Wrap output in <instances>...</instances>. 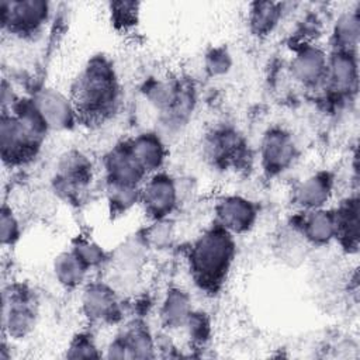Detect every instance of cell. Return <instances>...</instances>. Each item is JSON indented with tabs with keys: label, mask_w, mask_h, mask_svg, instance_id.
Returning <instances> with one entry per match:
<instances>
[{
	"label": "cell",
	"mask_w": 360,
	"mask_h": 360,
	"mask_svg": "<svg viewBox=\"0 0 360 360\" xmlns=\"http://www.w3.org/2000/svg\"><path fill=\"white\" fill-rule=\"evenodd\" d=\"M34 103L48 127L65 128L70 124L73 108L69 100L60 93L55 90H44Z\"/></svg>",
	"instance_id": "10"
},
{
	"label": "cell",
	"mask_w": 360,
	"mask_h": 360,
	"mask_svg": "<svg viewBox=\"0 0 360 360\" xmlns=\"http://www.w3.org/2000/svg\"><path fill=\"white\" fill-rule=\"evenodd\" d=\"M79 257L80 260L86 264V266H91V264H97L103 260V250L100 249L98 245L93 243V242H89V240H84V242H80L75 250H73Z\"/></svg>",
	"instance_id": "24"
},
{
	"label": "cell",
	"mask_w": 360,
	"mask_h": 360,
	"mask_svg": "<svg viewBox=\"0 0 360 360\" xmlns=\"http://www.w3.org/2000/svg\"><path fill=\"white\" fill-rule=\"evenodd\" d=\"M72 350H76V353L72 354V357H90V356H96L93 353L94 347L91 345L90 340L84 339V338H80L77 339L73 346H72Z\"/></svg>",
	"instance_id": "27"
},
{
	"label": "cell",
	"mask_w": 360,
	"mask_h": 360,
	"mask_svg": "<svg viewBox=\"0 0 360 360\" xmlns=\"http://www.w3.org/2000/svg\"><path fill=\"white\" fill-rule=\"evenodd\" d=\"M302 233L312 243H328L332 238L336 236L335 214H330L321 208L312 210L308 217L304 218Z\"/></svg>",
	"instance_id": "13"
},
{
	"label": "cell",
	"mask_w": 360,
	"mask_h": 360,
	"mask_svg": "<svg viewBox=\"0 0 360 360\" xmlns=\"http://www.w3.org/2000/svg\"><path fill=\"white\" fill-rule=\"evenodd\" d=\"M172 235L173 232H172L170 224H167L163 219H158V222L149 229L148 239L155 246H165L170 242Z\"/></svg>",
	"instance_id": "25"
},
{
	"label": "cell",
	"mask_w": 360,
	"mask_h": 360,
	"mask_svg": "<svg viewBox=\"0 0 360 360\" xmlns=\"http://www.w3.org/2000/svg\"><path fill=\"white\" fill-rule=\"evenodd\" d=\"M0 135L3 159L8 160L10 163H17L22 162L34 153L42 132L17 115H3Z\"/></svg>",
	"instance_id": "3"
},
{
	"label": "cell",
	"mask_w": 360,
	"mask_h": 360,
	"mask_svg": "<svg viewBox=\"0 0 360 360\" xmlns=\"http://www.w3.org/2000/svg\"><path fill=\"white\" fill-rule=\"evenodd\" d=\"M359 18L354 13H346L339 17L335 25V38L342 46V51H350L352 46H356L359 39Z\"/></svg>",
	"instance_id": "20"
},
{
	"label": "cell",
	"mask_w": 360,
	"mask_h": 360,
	"mask_svg": "<svg viewBox=\"0 0 360 360\" xmlns=\"http://www.w3.org/2000/svg\"><path fill=\"white\" fill-rule=\"evenodd\" d=\"M107 172L111 184L135 187L145 174L143 167L129 148H115L107 158Z\"/></svg>",
	"instance_id": "6"
},
{
	"label": "cell",
	"mask_w": 360,
	"mask_h": 360,
	"mask_svg": "<svg viewBox=\"0 0 360 360\" xmlns=\"http://www.w3.org/2000/svg\"><path fill=\"white\" fill-rule=\"evenodd\" d=\"M233 256V242L224 229L207 231L191 249V270L201 285L215 287L225 277Z\"/></svg>",
	"instance_id": "2"
},
{
	"label": "cell",
	"mask_w": 360,
	"mask_h": 360,
	"mask_svg": "<svg viewBox=\"0 0 360 360\" xmlns=\"http://www.w3.org/2000/svg\"><path fill=\"white\" fill-rule=\"evenodd\" d=\"M125 350L131 352V356L146 357L152 350V340L149 333L143 328H134L128 332L124 340H121Z\"/></svg>",
	"instance_id": "22"
},
{
	"label": "cell",
	"mask_w": 360,
	"mask_h": 360,
	"mask_svg": "<svg viewBox=\"0 0 360 360\" xmlns=\"http://www.w3.org/2000/svg\"><path fill=\"white\" fill-rule=\"evenodd\" d=\"M326 77L335 90H350L357 80V66L350 51H339L326 68Z\"/></svg>",
	"instance_id": "11"
},
{
	"label": "cell",
	"mask_w": 360,
	"mask_h": 360,
	"mask_svg": "<svg viewBox=\"0 0 360 360\" xmlns=\"http://www.w3.org/2000/svg\"><path fill=\"white\" fill-rule=\"evenodd\" d=\"M90 165L87 163L86 158L79 153H72L66 156L60 165V172L63 180H69L70 184H79L84 181L89 174Z\"/></svg>",
	"instance_id": "21"
},
{
	"label": "cell",
	"mask_w": 360,
	"mask_h": 360,
	"mask_svg": "<svg viewBox=\"0 0 360 360\" xmlns=\"http://www.w3.org/2000/svg\"><path fill=\"white\" fill-rule=\"evenodd\" d=\"M49 7L44 1H4L1 3V20L10 30L25 32L37 30L48 15Z\"/></svg>",
	"instance_id": "4"
},
{
	"label": "cell",
	"mask_w": 360,
	"mask_h": 360,
	"mask_svg": "<svg viewBox=\"0 0 360 360\" xmlns=\"http://www.w3.org/2000/svg\"><path fill=\"white\" fill-rule=\"evenodd\" d=\"M0 233L3 245H11L18 238V222L14 218L13 212L6 207L1 210Z\"/></svg>",
	"instance_id": "23"
},
{
	"label": "cell",
	"mask_w": 360,
	"mask_h": 360,
	"mask_svg": "<svg viewBox=\"0 0 360 360\" xmlns=\"http://www.w3.org/2000/svg\"><path fill=\"white\" fill-rule=\"evenodd\" d=\"M262 158L264 166L271 172L287 167L294 158V143L291 136L281 129H271L262 143Z\"/></svg>",
	"instance_id": "8"
},
{
	"label": "cell",
	"mask_w": 360,
	"mask_h": 360,
	"mask_svg": "<svg viewBox=\"0 0 360 360\" xmlns=\"http://www.w3.org/2000/svg\"><path fill=\"white\" fill-rule=\"evenodd\" d=\"M34 322V312L30 308L27 300L14 298L4 307V323L10 330V335H24Z\"/></svg>",
	"instance_id": "16"
},
{
	"label": "cell",
	"mask_w": 360,
	"mask_h": 360,
	"mask_svg": "<svg viewBox=\"0 0 360 360\" xmlns=\"http://www.w3.org/2000/svg\"><path fill=\"white\" fill-rule=\"evenodd\" d=\"M132 153L145 172L160 167L165 159V148L155 134H142L131 145Z\"/></svg>",
	"instance_id": "15"
},
{
	"label": "cell",
	"mask_w": 360,
	"mask_h": 360,
	"mask_svg": "<svg viewBox=\"0 0 360 360\" xmlns=\"http://www.w3.org/2000/svg\"><path fill=\"white\" fill-rule=\"evenodd\" d=\"M117 101L114 70L103 58H94L79 76L73 89L75 111L87 117H103Z\"/></svg>",
	"instance_id": "1"
},
{
	"label": "cell",
	"mask_w": 360,
	"mask_h": 360,
	"mask_svg": "<svg viewBox=\"0 0 360 360\" xmlns=\"http://www.w3.org/2000/svg\"><path fill=\"white\" fill-rule=\"evenodd\" d=\"M141 198L156 219H162L176 204V186L166 174L153 176L143 187Z\"/></svg>",
	"instance_id": "5"
},
{
	"label": "cell",
	"mask_w": 360,
	"mask_h": 360,
	"mask_svg": "<svg viewBox=\"0 0 360 360\" xmlns=\"http://www.w3.org/2000/svg\"><path fill=\"white\" fill-rule=\"evenodd\" d=\"M86 264L80 260V257L75 253H62L55 259V274L60 284L66 287L77 285L86 274Z\"/></svg>",
	"instance_id": "17"
},
{
	"label": "cell",
	"mask_w": 360,
	"mask_h": 360,
	"mask_svg": "<svg viewBox=\"0 0 360 360\" xmlns=\"http://www.w3.org/2000/svg\"><path fill=\"white\" fill-rule=\"evenodd\" d=\"M114 292L103 284H91L83 295V307L90 318L108 319L115 312Z\"/></svg>",
	"instance_id": "14"
},
{
	"label": "cell",
	"mask_w": 360,
	"mask_h": 360,
	"mask_svg": "<svg viewBox=\"0 0 360 360\" xmlns=\"http://www.w3.org/2000/svg\"><path fill=\"white\" fill-rule=\"evenodd\" d=\"M330 180L326 174L318 173L305 179L297 188L295 198L300 205L308 210L321 208L330 195Z\"/></svg>",
	"instance_id": "12"
},
{
	"label": "cell",
	"mask_w": 360,
	"mask_h": 360,
	"mask_svg": "<svg viewBox=\"0 0 360 360\" xmlns=\"http://www.w3.org/2000/svg\"><path fill=\"white\" fill-rule=\"evenodd\" d=\"M280 18V7L277 3L262 1L255 3L250 10V25L256 34L270 32Z\"/></svg>",
	"instance_id": "19"
},
{
	"label": "cell",
	"mask_w": 360,
	"mask_h": 360,
	"mask_svg": "<svg viewBox=\"0 0 360 360\" xmlns=\"http://www.w3.org/2000/svg\"><path fill=\"white\" fill-rule=\"evenodd\" d=\"M190 315L191 309L188 297L180 290L170 291L162 308V318L165 322L170 326H180L187 322Z\"/></svg>",
	"instance_id": "18"
},
{
	"label": "cell",
	"mask_w": 360,
	"mask_h": 360,
	"mask_svg": "<svg viewBox=\"0 0 360 360\" xmlns=\"http://www.w3.org/2000/svg\"><path fill=\"white\" fill-rule=\"evenodd\" d=\"M217 212L221 226L233 232L246 231L256 218L255 205L246 198L238 195L222 198L217 207Z\"/></svg>",
	"instance_id": "7"
},
{
	"label": "cell",
	"mask_w": 360,
	"mask_h": 360,
	"mask_svg": "<svg viewBox=\"0 0 360 360\" xmlns=\"http://www.w3.org/2000/svg\"><path fill=\"white\" fill-rule=\"evenodd\" d=\"M207 66L214 73H224L229 68V56L224 49H214L207 58Z\"/></svg>",
	"instance_id": "26"
},
{
	"label": "cell",
	"mask_w": 360,
	"mask_h": 360,
	"mask_svg": "<svg viewBox=\"0 0 360 360\" xmlns=\"http://www.w3.org/2000/svg\"><path fill=\"white\" fill-rule=\"evenodd\" d=\"M328 60L316 46H304L291 62V70L297 80L305 84H315L326 76Z\"/></svg>",
	"instance_id": "9"
}]
</instances>
